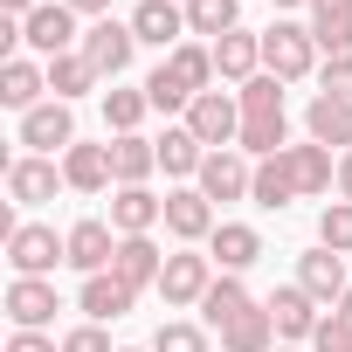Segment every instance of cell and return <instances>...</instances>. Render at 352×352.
Listing matches in <instances>:
<instances>
[{
  "label": "cell",
  "mask_w": 352,
  "mask_h": 352,
  "mask_svg": "<svg viewBox=\"0 0 352 352\" xmlns=\"http://www.w3.org/2000/svg\"><path fill=\"white\" fill-rule=\"evenodd\" d=\"M56 263H69V235H56L42 221H21L8 235V270L14 276H56Z\"/></svg>",
  "instance_id": "obj_4"
},
{
  "label": "cell",
  "mask_w": 352,
  "mask_h": 352,
  "mask_svg": "<svg viewBox=\"0 0 352 352\" xmlns=\"http://www.w3.org/2000/svg\"><path fill=\"white\" fill-rule=\"evenodd\" d=\"M159 270H166V256H159V242L152 235H118V256H111V276H124L131 290H159Z\"/></svg>",
  "instance_id": "obj_17"
},
{
  "label": "cell",
  "mask_w": 352,
  "mask_h": 352,
  "mask_svg": "<svg viewBox=\"0 0 352 352\" xmlns=\"http://www.w3.org/2000/svg\"><path fill=\"white\" fill-rule=\"evenodd\" d=\"M76 304H83V318H90V324H104V318H124V311L138 304V290H131L124 276H111V270H104V276H83V297H76Z\"/></svg>",
  "instance_id": "obj_23"
},
{
  "label": "cell",
  "mask_w": 352,
  "mask_h": 352,
  "mask_svg": "<svg viewBox=\"0 0 352 352\" xmlns=\"http://www.w3.org/2000/svg\"><path fill=\"white\" fill-rule=\"evenodd\" d=\"M249 311H256V297L242 290V276H214V290L201 297V318H208L214 331H228V324H235V318H249Z\"/></svg>",
  "instance_id": "obj_29"
},
{
  "label": "cell",
  "mask_w": 352,
  "mask_h": 352,
  "mask_svg": "<svg viewBox=\"0 0 352 352\" xmlns=\"http://www.w3.org/2000/svg\"><path fill=\"white\" fill-rule=\"evenodd\" d=\"M208 201H249V187H256V166L242 159V152H208V166H201V180H194Z\"/></svg>",
  "instance_id": "obj_12"
},
{
  "label": "cell",
  "mask_w": 352,
  "mask_h": 352,
  "mask_svg": "<svg viewBox=\"0 0 352 352\" xmlns=\"http://www.w3.org/2000/svg\"><path fill=\"white\" fill-rule=\"evenodd\" d=\"M318 83H324V97H345V104H352V56H324Z\"/></svg>",
  "instance_id": "obj_39"
},
{
  "label": "cell",
  "mask_w": 352,
  "mask_h": 352,
  "mask_svg": "<svg viewBox=\"0 0 352 352\" xmlns=\"http://www.w3.org/2000/svg\"><path fill=\"white\" fill-rule=\"evenodd\" d=\"M338 201H352V152H338Z\"/></svg>",
  "instance_id": "obj_43"
},
{
  "label": "cell",
  "mask_w": 352,
  "mask_h": 352,
  "mask_svg": "<svg viewBox=\"0 0 352 352\" xmlns=\"http://www.w3.org/2000/svg\"><path fill=\"white\" fill-rule=\"evenodd\" d=\"M297 283L318 297V304H338L352 283H345V256H331V249H311V256H297Z\"/></svg>",
  "instance_id": "obj_22"
},
{
  "label": "cell",
  "mask_w": 352,
  "mask_h": 352,
  "mask_svg": "<svg viewBox=\"0 0 352 352\" xmlns=\"http://www.w3.org/2000/svg\"><path fill=\"white\" fill-rule=\"evenodd\" d=\"M8 318H14V331H42L56 318V283L49 276H14L8 283Z\"/></svg>",
  "instance_id": "obj_13"
},
{
  "label": "cell",
  "mask_w": 352,
  "mask_h": 352,
  "mask_svg": "<svg viewBox=\"0 0 352 352\" xmlns=\"http://www.w3.org/2000/svg\"><path fill=\"white\" fill-rule=\"evenodd\" d=\"M159 145V166L173 173V180H201V166H208V145L187 131V124H166V138H152Z\"/></svg>",
  "instance_id": "obj_27"
},
{
  "label": "cell",
  "mask_w": 352,
  "mask_h": 352,
  "mask_svg": "<svg viewBox=\"0 0 352 352\" xmlns=\"http://www.w3.org/2000/svg\"><path fill=\"white\" fill-rule=\"evenodd\" d=\"M331 318H338V324H345V331H352V290H345V297H338V311H331Z\"/></svg>",
  "instance_id": "obj_47"
},
{
  "label": "cell",
  "mask_w": 352,
  "mask_h": 352,
  "mask_svg": "<svg viewBox=\"0 0 352 352\" xmlns=\"http://www.w3.org/2000/svg\"><path fill=\"white\" fill-rule=\"evenodd\" d=\"M214 76L221 83H256L263 76V35H242V28L221 35L214 42Z\"/></svg>",
  "instance_id": "obj_18"
},
{
  "label": "cell",
  "mask_w": 352,
  "mask_h": 352,
  "mask_svg": "<svg viewBox=\"0 0 352 352\" xmlns=\"http://www.w3.org/2000/svg\"><path fill=\"white\" fill-rule=\"evenodd\" d=\"M63 180L76 187V194H104L118 173H111V145H69L63 152Z\"/></svg>",
  "instance_id": "obj_24"
},
{
  "label": "cell",
  "mask_w": 352,
  "mask_h": 352,
  "mask_svg": "<svg viewBox=\"0 0 352 352\" xmlns=\"http://www.w3.org/2000/svg\"><path fill=\"white\" fill-rule=\"evenodd\" d=\"M21 145H28V152H42V159L69 152V145H76V118H69V104H63V97L35 104V111L21 118Z\"/></svg>",
  "instance_id": "obj_7"
},
{
  "label": "cell",
  "mask_w": 352,
  "mask_h": 352,
  "mask_svg": "<svg viewBox=\"0 0 352 352\" xmlns=\"http://www.w3.org/2000/svg\"><path fill=\"white\" fill-rule=\"evenodd\" d=\"M166 76L180 83L187 97H201V90H214V42H180L166 56Z\"/></svg>",
  "instance_id": "obj_26"
},
{
  "label": "cell",
  "mask_w": 352,
  "mask_h": 352,
  "mask_svg": "<svg viewBox=\"0 0 352 352\" xmlns=\"http://www.w3.org/2000/svg\"><path fill=\"white\" fill-rule=\"evenodd\" d=\"M235 14H242V0H187V35L221 42V35H235Z\"/></svg>",
  "instance_id": "obj_32"
},
{
  "label": "cell",
  "mask_w": 352,
  "mask_h": 352,
  "mask_svg": "<svg viewBox=\"0 0 352 352\" xmlns=\"http://www.w3.org/2000/svg\"><path fill=\"white\" fill-rule=\"evenodd\" d=\"M304 131H311V145H338V152H352V104L318 90L311 111H304Z\"/></svg>",
  "instance_id": "obj_21"
},
{
  "label": "cell",
  "mask_w": 352,
  "mask_h": 352,
  "mask_svg": "<svg viewBox=\"0 0 352 352\" xmlns=\"http://www.w3.org/2000/svg\"><path fill=\"white\" fill-rule=\"evenodd\" d=\"M152 166H159V145H152V138H138V131L111 138V173H118V187H145Z\"/></svg>",
  "instance_id": "obj_28"
},
{
  "label": "cell",
  "mask_w": 352,
  "mask_h": 352,
  "mask_svg": "<svg viewBox=\"0 0 352 352\" xmlns=\"http://www.w3.org/2000/svg\"><path fill=\"white\" fill-rule=\"evenodd\" d=\"M145 97H152V111H187V104H194V97L180 90V83H173V76H166V63H159V69L145 76Z\"/></svg>",
  "instance_id": "obj_38"
},
{
  "label": "cell",
  "mask_w": 352,
  "mask_h": 352,
  "mask_svg": "<svg viewBox=\"0 0 352 352\" xmlns=\"http://www.w3.org/2000/svg\"><path fill=\"white\" fill-rule=\"evenodd\" d=\"M131 35L173 56L180 35H187V8H180V0H138V8H131Z\"/></svg>",
  "instance_id": "obj_11"
},
{
  "label": "cell",
  "mask_w": 352,
  "mask_h": 352,
  "mask_svg": "<svg viewBox=\"0 0 352 352\" xmlns=\"http://www.w3.org/2000/svg\"><path fill=\"white\" fill-rule=\"evenodd\" d=\"M159 221H166V201L152 187H118V201H111V228L118 235H152Z\"/></svg>",
  "instance_id": "obj_19"
},
{
  "label": "cell",
  "mask_w": 352,
  "mask_h": 352,
  "mask_svg": "<svg viewBox=\"0 0 352 352\" xmlns=\"http://www.w3.org/2000/svg\"><path fill=\"white\" fill-rule=\"evenodd\" d=\"M63 352H111V338H104V324H76L63 338Z\"/></svg>",
  "instance_id": "obj_41"
},
{
  "label": "cell",
  "mask_w": 352,
  "mask_h": 352,
  "mask_svg": "<svg viewBox=\"0 0 352 352\" xmlns=\"http://www.w3.org/2000/svg\"><path fill=\"white\" fill-rule=\"evenodd\" d=\"M208 256L221 263V276H242V270L263 256V235H256L249 221H221V228L208 235Z\"/></svg>",
  "instance_id": "obj_20"
},
{
  "label": "cell",
  "mask_w": 352,
  "mask_h": 352,
  "mask_svg": "<svg viewBox=\"0 0 352 352\" xmlns=\"http://www.w3.org/2000/svg\"><path fill=\"white\" fill-rule=\"evenodd\" d=\"M249 201H256V208H290V201H297L290 145H283V152H270V159H256V187H249Z\"/></svg>",
  "instance_id": "obj_25"
},
{
  "label": "cell",
  "mask_w": 352,
  "mask_h": 352,
  "mask_svg": "<svg viewBox=\"0 0 352 352\" xmlns=\"http://www.w3.org/2000/svg\"><path fill=\"white\" fill-rule=\"evenodd\" d=\"M124 352H138V345H124Z\"/></svg>",
  "instance_id": "obj_49"
},
{
  "label": "cell",
  "mask_w": 352,
  "mask_h": 352,
  "mask_svg": "<svg viewBox=\"0 0 352 352\" xmlns=\"http://www.w3.org/2000/svg\"><path fill=\"white\" fill-rule=\"evenodd\" d=\"M311 35H318V49H324V56H352V14H318V21H311Z\"/></svg>",
  "instance_id": "obj_37"
},
{
  "label": "cell",
  "mask_w": 352,
  "mask_h": 352,
  "mask_svg": "<svg viewBox=\"0 0 352 352\" xmlns=\"http://www.w3.org/2000/svg\"><path fill=\"white\" fill-rule=\"evenodd\" d=\"M56 187H69L56 159H42V152L8 159V201H14V208H42V201H56Z\"/></svg>",
  "instance_id": "obj_8"
},
{
  "label": "cell",
  "mask_w": 352,
  "mask_h": 352,
  "mask_svg": "<svg viewBox=\"0 0 352 352\" xmlns=\"http://www.w3.org/2000/svg\"><path fill=\"white\" fill-rule=\"evenodd\" d=\"M152 352H208V331H201V324H187V318H173V324H159V331H152Z\"/></svg>",
  "instance_id": "obj_36"
},
{
  "label": "cell",
  "mask_w": 352,
  "mask_h": 352,
  "mask_svg": "<svg viewBox=\"0 0 352 352\" xmlns=\"http://www.w3.org/2000/svg\"><path fill=\"white\" fill-rule=\"evenodd\" d=\"M263 69H270L276 83L311 76V69H318V35H311L304 21H276V28H263Z\"/></svg>",
  "instance_id": "obj_2"
},
{
  "label": "cell",
  "mask_w": 352,
  "mask_h": 352,
  "mask_svg": "<svg viewBox=\"0 0 352 352\" xmlns=\"http://www.w3.org/2000/svg\"><path fill=\"white\" fill-rule=\"evenodd\" d=\"M63 8H76V14H104V21H111V0H63Z\"/></svg>",
  "instance_id": "obj_44"
},
{
  "label": "cell",
  "mask_w": 352,
  "mask_h": 352,
  "mask_svg": "<svg viewBox=\"0 0 352 352\" xmlns=\"http://www.w3.org/2000/svg\"><path fill=\"white\" fill-rule=\"evenodd\" d=\"M152 111V97H145V83L138 90H104V124L124 138V131H138V118Z\"/></svg>",
  "instance_id": "obj_34"
},
{
  "label": "cell",
  "mask_w": 352,
  "mask_h": 352,
  "mask_svg": "<svg viewBox=\"0 0 352 352\" xmlns=\"http://www.w3.org/2000/svg\"><path fill=\"white\" fill-rule=\"evenodd\" d=\"M242 97V152H256V159H270V152H283V138H290V118H283V83L263 69L256 83H242L235 90Z\"/></svg>",
  "instance_id": "obj_1"
},
{
  "label": "cell",
  "mask_w": 352,
  "mask_h": 352,
  "mask_svg": "<svg viewBox=\"0 0 352 352\" xmlns=\"http://www.w3.org/2000/svg\"><path fill=\"white\" fill-rule=\"evenodd\" d=\"M187 131H194L208 152H228V145L242 138V97H228V90H201V97L187 104Z\"/></svg>",
  "instance_id": "obj_3"
},
{
  "label": "cell",
  "mask_w": 352,
  "mask_h": 352,
  "mask_svg": "<svg viewBox=\"0 0 352 352\" xmlns=\"http://www.w3.org/2000/svg\"><path fill=\"white\" fill-rule=\"evenodd\" d=\"M221 352H276V324H270V311L256 304L249 318H235V324L221 331Z\"/></svg>",
  "instance_id": "obj_31"
},
{
  "label": "cell",
  "mask_w": 352,
  "mask_h": 352,
  "mask_svg": "<svg viewBox=\"0 0 352 352\" xmlns=\"http://www.w3.org/2000/svg\"><path fill=\"white\" fill-rule=\"evenodd\" d=\"M290 173H297V194H331V180H338L331 145H290Z\"/></svg>",
  "instance_id": "obj_30"
},
{
  "label": "cell",
  "mask_w": 352,
  "mask_h": 352,
  "mask_svg": "<svg viewBox=\"0 0 352 352\" xmlns=\"http://www.w3.org/2000/svg\"><path fill=\"white\" fill-rule=\"evenodd\" d=\"M311 352H352V331H345L338 318H324V324L311 331Z\"/></svg>",
  "instance_id": "obj_40"
},
{
  "label": "cell",
  "mask_w": 352,
  "mask_h": 352,
  "mask_svg": "<svg viewBox=\"0 0 352 352\" xmlns=\"http://www.w3.org/2000/svg\"><path fill=\"white\" fill-rule=\"evenodd\" d=\"M21 49H35L42 63H56V56L83 49V35H76V8H63V0H42V8L21 21Z\"/></svg>",
  "instance_id": "obj_5"
},
{
  "label": "cell",
  "mask_w": 352,
  "mask_h": 352,
  "mask_svg": "<svg viewBox=\"0 0 352 352\" xmlns=\"http://www.w3.org/2000/svg\"><path fill=\"white\" fill-rule=\"evenodd\" d=\"M111 256H118V228H111V221H76V228H69V270L104 276Z\"/></svg>",
  "instance_id": "obj_16"
},
{
  "label": "cell",
  "mask_w": 352,
  "mask_h": 352,
  "mask_svg": "<svg viewBox=\"0 0 352 352\" xmlns=\"http://www.w3.org/2000/svg\"><path fill=\"white\" fill-rule=\"evenodd\" d=\"M49 90V63H28V56H14V63H0V104H8V111H35V104H49L42 97Z\"/></svg>",
  "instance_id": "obj_15"
},
{
  "label": "cell",
  "mask_w": 352,
  "mask_h": 352,
  "mask_svg": "<svg viewBox=\"0 0 352 352\" xmlns=\"http://www.w3.org/2000/svg\"><path fill=\"white\" fill-rule=\"evenodd\" d=\"M131 49H138L131 21H97V28H83V56H90V69L111 76V83L131 69Z\"/></svg>",
  "instance_id": "obj_9"
},
{
  "label": "cell",
  "mask_w": 352,
  "mask_h": 352,
  "mask_svg": "<svg viewBox=\"0 0 352 352\" xmlns=\"http://www.w3.org/2000/svg\"><path fill=\"white\" fill-rule=\"evenodd\" d=\"M0 8H8V14H14V21H28V14H35V8H42V0H0Z\"/></svg>",
  "instance_id": "obj_46"
},
{
  "label": "cell",
  "mask_w": 352,
  "mask_h": 352,
  "mask_svg": "<svg viewBox=\"0 0 352 352\" xmlns=\"http://www.w3.org/2000/svg\"><path fill=\"white\" fill-rule=\"evenodd\" d=\"M221 221H214V201L201 187H173L166 194V235H180V242H208Z\"/></svg>",
  "instance_id": "obj_10"
},
{
  "label": "cell",
  "mask_w": 352,
  "mask_h": 352,
  "mask_svg": "<svg viewBox=\"0 0 352 352\" xmlns=\"http://www.w3.org/2000/svg\"><path fill=\"white\" fill-rule=\"evenodd\" d=\"M318 14H352V0H311V21Z\"/></svg>",
  "instance_id": "obj_45"
},
{
  "label": "cell",
  "mask_w": 352,
  "mask_h": 352,
  "mask_svg": "<svg viewBox=\"0 0 352 352\" xmlns=\"http://www.w3.org/2000/svg\"><path fill=\"white\" fill-rule=\"evenodd\" d=\"M263 311H270L276 338H311V331L324 324V318H318V297H311L304 283H283V290H276V297H270Z\"/></svg>",
  "instance_id": "obj_14"
},
{
  "label": "cell",
  "mask_w": 352,
  "mask_h": 352,
  "mask_svg": "<svg viewBox=\"0 0 352 352\" xmlns=\"http://www.w3.org/2000/svg\"><path fill=\"white\" fill-rule=\"evenodd\" d=\"M318 249H331V256H352V201H331V208L318 214Z\"/></svg>",
  "instance_id": "obj_35"
},
{
  "label": "cell",
  "mask_w": 352,
  "mask_h": 352,
  "mask_svg": "<svg viewBox=\"0 0 352 352\" xmlns=\"http://www.w3.org/2000/svg\"><path fill=\"white\" fill-rule=\"evenodd\" d=\"M180 8H187V0H180Z\"/></svg>",
  "instance_id": "obj_50"
},
{
  "label": "cell",
  "mask_w": 352,
  "mask_h": 352,
  "mask_svg": "<svg viewBox=\"0 0 352 352\" xmlns=\"http://www.w3.org/2000/svg\"><path fill=\"white\" fill-rule=\"evenodd\" d=\"M208 290H214V256H194V249L166 256V270H159V297H166V311H187V304H201Z\"/></svg>",
  "instance_id": "obj_6"
},
{
  "label": "cell",
  "mask_w": 352,
  "mask_h": 352,
  "mask_svg": "<svg viewBox=\"0 0 352 352\" xmlns=\"http://www.w3.org/2000/svg\"><path fill=\"white\" fill-rule=\"evenodd\" d=\"M276 8H311V0H276Z\"/></svg>",
  "instance_id": "obj_48"
},
{
  "label": "cell",
  "mask_w": 352,
  "mask_h": 352,
  "mask_svg": "<svg viewBox=\"0 0 352 352\" xmlns=\"http://www.w3.org/2000/svg\"><path fill=\"white\" fill-rule=\"evenodd\" d=\"M49 90L69 104V97H83V90H97V69H90V56L83 49H69V56H56L49 63Z\"/></svg>",
  "instance_id": "obj_33"
},
{
  "label": "cell",
  "mask_w": 352,
  "mask_h": 352,
  "mask_svg": "<svg viewBox=\"0 0 352 352\" xmlns=\"http://www.w3.org/2000/svg\"><path fill=\"white\" fill-rule=\"evenodd\" d=\"M8 352H63V345H56V338H42V331H14V338H8Z\"/></svg>",
  "instance_id": "obj_42"
}]
</instances>
